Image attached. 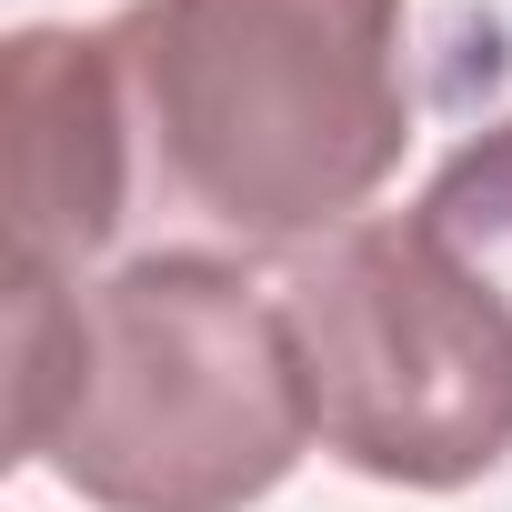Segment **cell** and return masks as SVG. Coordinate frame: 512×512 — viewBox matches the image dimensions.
I'll list each match as a JSON object with an SVG mask.
<instances>
[{
    "instance_id": "obj_1",
    "label": "cell",
    "mask_w": 512,
    "mask_h": 512,
    "mask_svg": "<svg viewBox=\"0 0 512 512\" xmlns=\"http://www.w3.org/2000/svg\"><path fill=\"white\" fill-rule=\"evenodd\" d=\"M11 452L91 512H251L312 452L282 292L221 251L11 282Z\"/></svg>"
},
{
    "instance_id": "obj_2",
    "label": "cell",
    "mask_w": 512,
    "mask_h": 512,
    "mask_svg": "<svg viewBox=\"0 0 512 512\" xmlns=\"http://www.w3.org/2000/svg\"><path fill=\"white\" fill-rule=\"evenodd\" d=\"M141 211L312 251L362 221L412 141L402 0H131L101 21Z\"/></svg>"
},
{
    "instance_id": "obj_3",
    "label": "cell",
    "mask_w": 512,
    "mask_h": 512,
    "mask_svg": "<svg viewBox=\"0 0 512 512\" xmlns=\"http://www.w3.org/2000/svg\"><path fill=\"white\" fill-rule=\"evenodd\" d=\"M312 442L382 492H462L512 452V322L422 231V211L352 221L272 282Z\"/></svg>"
},
{
    "instance_id": "obj_4",
    "label": "cell",
    "mask_w": 512,
    "mask_h": 512,
    "mask_svg": "<svg viewBox=\"0 0 512 512\" xmlns=\"http://www.w3.org/2000/svg\"><path fill=\"white\" fill-rule=\"evenodd\" d=\"M131 121L101 31L31 21L11 31V282H91V262L131 231Z\"/></svg>"
},
{
    "instance_id": "obj_5",
    "label": "cell",
    "mask_w": 512,
    "mask_h": 512,
    "mask_svg": "<svg viewBox=\"0 0 512 512\" xmlns=\"http://www.w3.org/2000/svg\"><path fill=\"white\" fill-rule=\"evenodd\" d=\"M412 211H422V231L452 251V262L472 272V292L512 322V111H502L492 131H472V141L432 171V191H422Z\"/></svg>"
}]
</instances>
